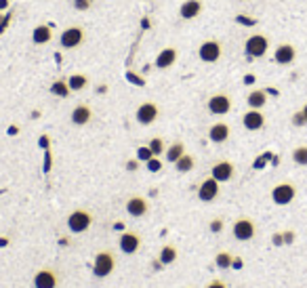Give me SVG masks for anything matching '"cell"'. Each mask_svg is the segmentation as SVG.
Returning a JSON list of instances; mask_svg holds the SVG:
<instances>
[{
    "instance_id": "1f68e13d",
    "label": "cell",
    "mask_w": 307,
    "mask_h": 288,
    "mask_svg": "<svg viewBox=\"0 0 307 288\" xmlns=\"http://www.w3.org/2000/svg\"><path fill=\"white\" fill-rule=\"evenodd\" d=\"M145 164H147V170H149V173H158V170L162 168V160L158 158V156H154V158H149Z\"/></svg>"
},
{
    "instance_id": "7c38bea8",
    "label": "cell",
    "mask_w": 307,
    "mask_h": 288,
    "mask_svg": "<svg viewBox=\"0 0 307 288\" xmlns=\"http://www.w3.org/2000/svg\"><path fill=\"white\" fill-rule=\"evenodd\" d=\"M118 248L124 253V255H135L139 253V248H141V236H139V231H124L120 240H118Z\"/></svg>"
},
{
    "instance_id": "ba28073f",
    "label": "cell",
    "mask_w": 307,
    "mask_h": 288,
    "mask_svg": "<svg viewBox=\"0 0 307 288\" xmlns=\"http://www.w3.org/2000/svg\"><path fill=\"white\" fill-rule=\"evenodd\" d=\"M295 198H297V188L293 183H288V181L278 183L272 190V200H273V204H278V206H286Z\"/></svg>"
},
{
    "instance_id": "4dcf8cb0",
    "label": "cell",
    "mask_w": 307,
    "mask_h": 288,
    "mask_svg": "<svg viewBox=\"0 0 307 288\" xmlns=\"http://www.w3.org/2000/svg\"><path fill=\"white\" fill-rule=\"evenodd\" d=\"M149 158H154V152L149 150V145L137 147V160H139V162H147Z\"/></svg>"
},
{
    "instance_id": "836d02e7",
    "label": "cell",
    "mask_w": 307,
    "mask_h": 288,
    "mask_svg": "<svg viewBox=\"0 0 307 288\" xmlns=\"http://www.w3.org/2000/svg\"><path fill=\"white\" fill-rule=\"evenodd\" d=\"M290 122H293V127H305V124H307V118H305L303 110L295 112V114H293V118H290Z\"/></svg>"
},
{
    "instance_id": "681fc988",
    "label": "cell",
    "mask_w": 307,
    "mask_h": 288,
    "mask_svg": "<svg viewBox=\"0 0 307 288\" xmlns=\"http://www.w3.org/2000/svg\"><path fill=\"white\" fill-rule=\"evenodd\" d=\"M265 93H267V95H273V97H278V95H280V91H278V89H272V87H270V89H265Z\"/></svg>"
},
{
    "instance_id": "6da1fadb",
    "label": "cell",
    "mask_w": 307,
    "mask_h": 288,
    "mask_svg": "<svg viewBox=\"0 0 307 288\" xmlns=\"http://www.w3.org/2000/svg\"><path fill=\"white\" fill-rule=\"evenodd\" d=\"M116 269V256L112 251H107V248H103V251H99L95 255V263H93V276L95 278H107L112 276Z\"/></svg>"
},
{
    "instance_id": "8992f818",
    "label": "cell",
    "mask_w": 307,
    "mask_h": 288,
    "mask_svg": "<svg viewBox=\"0 0 307 288\" xmlns=\"http://www.w3.org/2000/svg\"><path fill=\"white\" fill-rule=\"evenodd\" d=\"M223 55V44L219 40H204L198 49V57L204 64H217Z\"/></svg>"
},
{
    "instance_id": "d6986e66",
    "label": "cell",
    "mask_w": 307,
    "mask_h": 288,
    "mask_svg": "<svg viewBox=\"0 0 307 288\" xmlns=\"http://www.w3.org/2000/svg\"><path fill=\"white\" fill-rule=\"evenodd\" d=\"M230 135H232V128L227 122H215L208 128V139L212 143H225L230 139Z\"/></svg>"
},
{
    "instance_id": "9c48e42d",
    "label": "cell",
    "mask_w": 307,
    "mask_h": 288,
    "mask_svg": "<svg viewBox=\"0 0 307 288\" xmlns=\"http://www.w3.org/2000/svg\"><path fill=\"white\" fill-rule=\"evenodd\" d=\"M232 105H234V101H232V97L227 95V93H215V95H210L208 103H206L208 112L215 114V116L230 114L232 112Z\"/></svg>"
},
{
    "instance_id": "603a6c76",
    "label": "cell",
    "mask_w": 307,
    "mask_h": 288,
    "mask_svg": "<svg viewBox=\"0 0 307 288\" xmlns=\"http://www.w3.org/2000/svg\"><path fill=\"white\" fill-rule=\"evenodd\" d=\"M55 97H61V99H66L72 95V89H69V84H68V78H57V80H53L51 84V89H49Z\"/></svg>"
},
{
    "instance_id": "2e32d148",
    "label": "cell",
    "mask_w": 307,
    "mask_h": 288,
    "mask_svg": "<svg viewBox=\"0 0 307 288\" xmlns=\"http://www.w3.org/2000/svg\"><path fill=\"white\" fill-rule=\"evenodd\" d=\"M242 127L246 130H261L265 127V114L261 110H248L242 116Z\"/></svg>"
},
{
    "instance_id": "f546056e",
    "label": "cell",
    "mask_w": 307,
    "mask_h": 288,
    "mask_svg": "<svg viewBox=\"0 0 307 288\" xmlns=\"http://www.w3.org/2000/svg\"><path fill=\"white\" fill-rule=\"evenodd\" d=\"M149 150L154 152V156H160V154H164L167 152V145H164V141H162V137H154V139H149Z\"/></svg>"
},
{
    "instance_id": "ffe728a7",
    "label": "cell",
    "mask_w": 307,
    "mask_h": 288,
    "mask_svg": "<svg viewBox=\"0 0 307 288\" xmlns=\"http://www.w3.org/2000/svg\"><path fill=\"white\" fill-rule=\"evenodd\" d=\"M204 9V2L202 0H183L179 6V15L181 19H196Z\"/></svg>"
},
{
    "instance_id": "ee69618b",
    "label": "cell",
    "mask_w": 307,
    "mask_h": 288,
    "mask_svg": "<svg viewBox=\"0 0 307 288\" xmlns=\"http://www.w3.org/2000/svg\"><path fill=\"white\" fill-rule=\"evenodd\" d=\"M137 168H139V160H137V158L127 162V170H137Z\"/></svg>"
},
{
    "instance_id": "44dd1931",
    "label": "cell",
    "mask_w": 307,
    "mask_h": 288,
    "mask_svg": "<svg viewBox=\"0 0 307 288\" xmlns=\"http://www.w3.org/2000/svg\"><path fill=\"white\" fill-rule=\"evenodd\" d=\"M53 40V30L51 26H46V23H38V26L32 30V42L34 44H49Z\"/></svg>"
},
{
    "instance_id": "484cf974",
    "label": "cell",
    "mask_w": 307,
    "mask_h": 288,
    "mask_svg": "<svg viewBox=\"0 0 307 288\" xmlns=\"http://www.w3.org/2000/svg\"><path fill=\"white\" fill-rule=\"evenodd\" d=\"M68 84H69V89H72V93H80L89 87V76L86 74H72L68 78Z\"/></svg>"
},
{
    "instance_id": "8d00e7d4",
    "label": "cell",
    "mask_w": 307,
    "mask_h": 288,
    "mask_svg": "<svg viewBox=\"0 0 307 288\" xmlns=\"http://www.w3.org/2000/svg\"><path fill=\"white\" fill-rule=\"evenodd\" d=\"M51 168H53V154H51V150H44V168L42 170L49 175Z\"/></svg>"
},
{
    "instance_id": "7402d4cb",
    "label": "cell",
    "mask_w": 307,
    "mask_h": 288,
    "mask_svg": "<svg viewBox=\"0 0 307 288\" xmlns=\"http://www.w3.org/2000/svg\"><path fill=\"white\" fill-rule=\"evenodd\" d=\"M246 103H248L250 110H261V107H265V103H267V93H265V89L250 91L248 95H246Z\"/></svg>"
},
{
    "instance_id": "b9f144b4",
    "label": "cell",
    "mask_w": 307,
    "mask_h": 288,
    "mask_svg": "<svg viewBox=\"0 0 307 288\" xmlns=\"http://www.w3.org/2000/svg\"><path fill=\"white\" fill-rule=\"evenodd\" d=\"M272 242H273L275 246H284V236H282V231L273 233V236H272Z\"/></svg>"
},
{
    "instance_id": "277c9868",
    "label": "cell",
    "mask_w": 307,
    "mask_h": 288,
    "mask_svg": "<svg viewBox=\"0 0 307 288\" xmlns=\"http://www.w3.org/2000/svg\"><path fill=\"white\" fill-rule=\"evenodd\" d=\"M86 40V32L82 26H69L66 28L59 36V46L66 51H74L78 46H82V42Z\"/></svg>"
},
{
    "instance_id": "83f0119b",
    "label": "cell",
    "mask_w": 307,
    "mask_h": 288,
    "mask_svg": "<svg viewBox=\"0 0 307 288\" xmlns=\"http://www.w3.org/2000/svg\"><path fill=\"white\" fill-rule=\"evenodd\" d=\"M232 261H234V256L227 253V251L217 253V256H215V265H217L219 269H230V267H232Z\"/></svg>"
},
{
    "instance_id": "ac0fdd59",
    "label": "cell",
    "mask_w": 307,
    "mask_h": 288,
    "mask_svg": "<svg viewBox=\"0 0 307 288\" xmlns=\"http://www.w3.org/2000/svg\"><path fill=\"white\" fill-rule=\"evenodd\" d=\"M69 120H72V124H76V127H86L91 120H93V110L89 103H78L72 114H69Z\"/></svg>"
},
{
    "instance_id": "c3c4849f",
    "label": "cell",
    "mask_w": 307,
    "mask_h": 288,
    "mask_svg": "<svg viewBox=\"0 0 307 288\" xmlns=\"http://www.w3.org/2000/svg\"><path fill=\"white\" fill-rule=\"evenodd\" d=\"M11 4V0H0V11H6Z\"/></svg>"
},
{
    "instance_id": "816d5d0a",
    "label": "cell",
    "mask_w": 307,
    "mask_h": 288,
    "mask_svg": "<svg viewBox=\"0 0 307 288\" xmlns=\"http://www.w3.org/2000/svg\"><path fill=\"white\" fill-rule=\"evenodd\" d=\"M303 114H305V118H307V103L303 105Z\"/></svg>"
},
{
    "instance_id": "7a4b0ae2",
    "label": "cell",
    "mask_w": 307,
    "mask_h": 288,
    "mask_svg": "<svg viewBox=\"0 0 307 288\" xmlns=\"http://www.w3.org/2000/svg\"><path fill=\"white\" fill-rule=\"evenodd\" d=\"M267 51H270V38L265 34H250L244 42V53L250 59H261L267 55Z\"/></svg>"
},
{
    "instance_id": "30bf717a",
    "label": "cell",
    "mask_w": 307,
    "mask_h": 288,
    "mask_svg": "<svg viewBox=\"0 0 307 288\" xmlns=\"http://www.w3.org/2000/svg\"><path fill=\"white\" fill-rule=\"evenodd\" d=\"M59 274L53 267H42L34 274V288H57Z\"/></svg>"
},
{
    "instance_id": "7dc6e473",
    "label": "cell",
    "mask_w": 307,
    "mask_h": 288,
    "mask_svg": "<svg viewBox=\"0 0 307 288\" xmlns=\"http://www.w3.org/2000/svg\"><path fill=\"white\" fill-rule=\"evenodd\" d=\"M9 135H19V127H17V124H11V127H9Z\"/></svg>"
},
{
    "instance_id": "bcb514c9",
    "label": "cell",
    "mask_w": 307,
    "mask_h": 288,
    "mask_svg": "<svg viewBox=\"0 0 307 288\" xmlns=\"http://www.w3.org/2000/svg\"><path fill=\"white\" fill-rule=\"evenodd\" d=\"M244 265V261L240 259V256H234V261H232V267H236V269H240Z\"/></svg>"
},
{
    "instance_id": "e0dca14e",
    "label": "cell",
    "mask_w": 307,
    "mask_h": 288,
    "mask_svg": "<svg viewBox=\"0 0 307 288\" xmlns=\"http://www.w3.org/2000/svg\"><path fill=\"white\" fill-rule=\"evenodd\" d=\"M177 57H179V51L175 49V46H167V49H162L158 55H156V61L154 65L158 69H169L177 64Z\"/></svg>"
},
{
    "instance_id": "4fadbf2b",
    "label": "cell",
    "mask_w": 307,
    "mask_h": 288,
    "mask_svg": "<svg viewBox=\"0 0 307 288\" xmlns=\"http://www.w3.org/2000/svg\"><path fill=\"white\" fill-rule=\"evenodd\" d=\"M295 59H297V49L290 42H282L275 46L273 61L278 65H290V64H295Z\"/></svg>"
},
{
    "instance_id": "4316f807",
    "label": "cell",
    "mask_w": 307,
    "mask_h": 288,
    "mask_svg": "<svg viewBox=\"0 0 307 288\" xmlns=\"http://www.w3.org/2000/svg\"><path fill=\"white\" fill-rule=\"evenodd\" d=\"M194 166H196V158H194L192 154H187V152L175 162L177 173H190V170H194Z\"/></svg>"
},
{
    "instance_id": "d4e9b609",
    "label": "cell",
    "mask_w": 307,
    "mask_h": 288,
    "mask_svg": "<svg viewBox=\"0 0 307 288\" xmlns=\"http://www.w3.org/2000/svg\"><path fill=\"white\" fill-rule=\"evenodd\" d=\"M177 256H179V253H177V248H175V246H172V244H164V246L160 248L158 261L162 263V265H171V263H175V261H177Z\"/></svg>"
},
{
    "instance_id": "9a60e30c",
    "label": "cell",
    "mask_w": 307,
    "mask_h": 288,
    "mask_svg": "<svg viewBox=\"0 0 307 288\" xmlns=\"http://www.w3.org/2000/svg\"><path fill=\"white\" fill-rule=\"evenodd\" d=\"M219 196V181L215 177H206L198 188V198L202 202H212Z\"/></svg>"
},
{
    "instance_id": "5b68a950",
    "label": "cell",
    "mask_w": 307,
    "mask_h": 288,
    "mask_svg": "<svg viewBox=\"0 0 307 288\" xmlns=\"http://www.w3.org/2000/svg\"><path fill=\"white\" fill-rule=\"evenodd\" d=\"M232 233H234L236 240H240V242H248V240H253L257 236V225L250 217H240V219H236Z\"/></svg>"
},
{
    "instance_id": "ab89813d",
    "label": "cell",
    "mask_w": 307,
    "mask_h": 288,
    "mask_svg": "<svg viewBox=\"0 0 307 288\" xmlns=\"http://www.w3.org/2000/svg\"><path fill=\"white\" fill-rule=\"evenodd\" d=\"M206 288H227V284L223 282V280H219V278H215V280H210V282L206 284Z\"/></svg>"
},
{
    "instance_id": "8fae6325",
    "label": "cell",
    "mask_w": 307,
    "mask_h": 288,
    "mask_svg": "<svg viewBox=\"0 0 307 288\" xmlns=\"http://www.w3.org/2000/svg\"><path fill=\"white\" fill-rule=\"evenodd\" d=\"M210 177H215L219 183H227V181H232V179L236 177V166H234V162L230 160H219L212 164L210 168Z\"/></svg>"
},
{
    "instance_id": "60d3db41",
    "label": "cell",
    "mask_w": 307,
    "mask_h": 288,
    "mask_svg": "<svg viewBox=\"0 0 307 288\" xmlns=\"http://www.w3.org/2000/svg\"><path fill=\"white\" fill-rule=\"evenodd\" d=\"M282 236H284V244H293L295 242V231H290V229H286V231H282Z\"/></svg>"
},
{
    "instance_id": "f6af8a7d",
    "label": "cell",
    "mask_w": 307,
    "mask_h": 288,
    "mask_svg": "<svg viewBox=\"0 0 307 288\" xmlns=\"http://www.w3.org/2000/svg\"><path fill=\"white\" fill-rule=\"evenodd\" d=\"M255 80H257V78H255V74H246V76H244V84H255Z\"/></svg>"
},
{
    "instance_id": "d590c367",
    "label": "cell",
    "mask_w": 307,
    "mask_h": 288,
    "mask_svg": "<svg viewBox=\"0 0 307 288\" xmlns=\"http://www.w3.org/2000/svg\"><path fill=\"white\" fill-rule=\"evenodd\" d=\"M127 80L131 84H135V87H145V80L139 74H135V72H127Z\"/></svg>"
},
{
    "instance_id": "f1b7e54d",
    "label": "cell",
    "mask_w": 307,
    "mask_h": 288,
    "mask_svg": "<svg viewBox=\"0 0 307 288\" xmlns=\"http://www.w3.org/2000/svg\"><path fill=\"white\" fill-rule=\"evenodd\" d=\"M293 160L299 166H307V145H299L293 150Z\"/></svg>"
},
{
    "instance_id": "f907efd6",
    "label": "cell",
    "mask_w": 307,
    "mask_h": 288,
    "mask_svg": "<svg viewBox=\"0 0 307 288\" xmlns=\"http://www.w3.org/2000/svg\"><path fill=\"white\" fill-rule=\"evenodd\" d=\"M6 242H9V240H6V238H2V240H0V246H6Z\"/></svg>"
},
{
    "instance_id": "74e56055",
    "label": "cell",
    "mask_w": 307,
    "mask_h": 288,
    "mask_svg": "<svg viewBox=\"0 0 307 288\" xmlns=\"http://www.w3.org/2000/svg\"><path fill=\"white\" fill-rule=\"evenodd\" d=\"M38 145H40L42 150H51V137L49 135H42L40 139H38Z\"/></svg>"
},
{
    "instance_id": "7bdbcfd3",
    "label": "cell",
    "mask_w": 307,
    "mask_h": 288,
    "mask_svg": "<svg viewBox=\"0 0 307 288\" xmlns=\"http://www.w3.org/2000/svg\"><path fill=\"white\" fill-rule=\"evenodd\" d=\"M270 158H272V154H263L261 158H257V160H255V168L265 166V160H270Z\"/></svg>"
},
{
    "instance_id": "f35d334b",
    "label": "cell",
    "mask_w": 307,
    "mask_h": 288,
    "mask_svg": "<svg viewBox=\"0 0 307 288\" xmlns=\"http://www.w3.org/2000/svg\"><path fill=\"white\" fill-rule=\"evenodd\" d=\"M74 6L78 11H86L91 6V0H74Z\"/></svg>"
},
{
    "instance_id": "52a82bcc",
    "label": "cell",
    "mask_w": 307,
    "mask_h": 288,
    "mask_svg": "<svg viewBox=\"0 0 307 288\" xmlns=\"http://www.w3.org/2000/svg\"><path fill=\"white\" fill-rule=\"evenodd\" d=\"M158 116H160L158 103H154V101H143L135 112V120L139 124H143V127H149V124H154L158 120Z\"/></svg>"
},
{
    "instance_id": "cb8c5ba5",
    "label": "cell",
    "mask_w": 307,
    "mask_h": 288,
    "mask_svg": "<svg viewBox=\"0 0 307 288\" xmlns=\"http://www.w3.org/2000/svg\"><path fill=\"white\" fill-rule=\"evenodd\" d=\"M185 154V143L183 141H172L169 147H167V162L175 164V162Z\"/></svg>"
},
{
    "instance_id": "5bb4252c",
    "label": "cell",
    "mask_w": 307,
    "mask_h": 288,
    "mask_svg": "<svg viewBox=\"0 0 307 288\" xmlns=\"http://www.w3.org/2000/svg\"><path fill=\"white\" fill-rule=\"evenodd\" d=\"M127 213L131 217H135V219H139V217H145L149 213V202L145 196H131L127 200Z\"/></svg>"
},
{
    "instance_id": "3957f363",
    "label": "cell",
    "mask_w": 307,
    "mask_h": 288,
    "mask_svg": "<svg viewBox=\"0 0 307 288\" xmlns=\"http://www.w3.org/2000/svg\"><path fill=\"white\" fill-rule=\"evenodd\" d=\"M91 225H93V213L86 211V208H74V211L68 215V229L72 233L89 231Z\"/></svg>"
},
{
    "instance_id": "e575fe53",
    "label": "cell",
    "mask_w": 307,
    "mask_h": 288,
    "mask_svg": "<svg viewBox=\"0 0 307 288\" xmlns=\"http://www.w3.org/2000/svg\"><path fill=\"white\" fill-rule=\"evenodd\" d=\"M223 219H221V217H215V219H212L210 223H208V229L212 231V233H221L223 231Z\"/></svg>"
},
{
    "instance_id": "d6a6232c",
    "label": "cell",
    "mask_w": 307,
    "mask_h": 288,
    "mask_svg": "<svg viewBox=\"0 0 307 288\" xmlns=\"http://www.w3.org/2000/svg\"><path fill=\"white\" fill-rule=\"evenodd\" d=\"M236 23L246 26V28H255L257 26V19L255 17H246V15H236Z\"/></svg>"
},
{
    "instance_id": "f5cc1de1",
    "label": "cell",
    "mask_w": 307,
    "mask_h": 288,
    "mask_svg": "<svg viewBox=\"0 0 307 288\" xmlns=\"http://www.w3.org/2000/svg\"><path fill=\"white\" fill-rule=\"evenodd\" d=\"M145 2H147V0H145Z\"/></svg>"
}]
</instances>
